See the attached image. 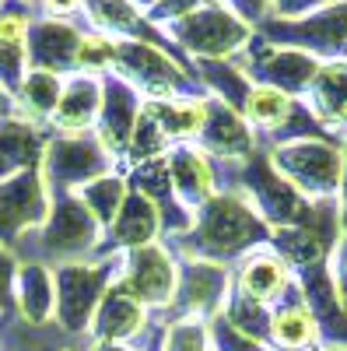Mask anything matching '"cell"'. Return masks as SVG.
<instances>
[{
    "label": "cell",
    "mask_w": 347,
    "mask_h": 351,
    "mask_svg": "<svg viewBox=\"0 0 347 351\" xmlns=\"http://www.w3.org/2000/svg\"><path fill=\"white\" fill-rule=\"evenodd\" d=\"M267 243H270V228L231 190H218L193 215V228L183 232V236H172V246L183 256L214 260V263H224V267Z\"/></svg>",
    "instance_id": "cell-1"
},
{
    "label": "cell",
    "mask_w": 347,
    "mask_h": 351,
    "mask_svg": "<svg viewBox=\"0 0 347 351\" xmlns=\"http://www.w3.org/2000/svg\"><path fill=\"white\" fill-rule=\"evenodd\" d=\"M193 144L211 162H221V165H239V162L253 158V152L259 148L256 130L242 120V112L221 106L218 99H207L204 127H200V137Z\"/></svg>",
    "instance_id": "cell-16"
},
{
    "label": "cell",
    "mask_w": 347,
    "mask_h": 351,
    "mask_svg": "<svg viewBox=\"0 0 347 351\" xmlns=\"http://www.w3.org/2000/svg\"><path fill=\"white\" fill-rule=\"evenodd\" d=\"M21 4H39V0H21Z\"/></svg>",
    "instance_id": "cell-46"
},
{
    "label": "cell",
    "mask_w": 347,
    "mask_h": 351,
    "mask_svg": "<svg viewBox=\"0 0 347 351\" xmlns=\"http://www.w3.org/2000/svg\"><path fill=\"white\" fill-rule=\"evenodd\" d=\"M270 344L281 351H312L320 344L316 319L302 299L298 285H292V291L270 309Z\"/></svg>",
    "instance_id": "cell-25"
},
{
    "label": "cell",
    "mask_w": 347,
    "mask_h": 351,
    "mask_svg": "<svg viewBox=\"0 0 347 351\" xmlns=\"http://www.w3.org/2000/svg\"><path fill=\"white\" fill-rule=\"evenodd\" d=\"M116 49L120 43L99 36V32H84L81 46H77V71L81 74H92V77H105L116 71Z\"/></svg>",
    "instance_id": "cell-32"
},
{
    "label": "cell",
    "mask_w": 347,
    "mask_h": 351,
    "mask_svg": "<svg viewBox=\"0 0 347 351\" xmlns=\"http://www.w3.org/2000/svg\"><path fill=\"white\" fill-rule=\"evenodd\" d=\"M172 186H176V197L186 211H200L204 204L218 193V176H214V162L196 148V144H172L165 155Z\"/></svg>",
    "instance_id": "cell-17"
},
{
    "label": "cell",
    "mask_w": 347,
    "mask_h": 351,
    "mask_svg": "<svg viewBox=\"0 0 347 351\" xmlns=\"http://www.w3.org/2000/svg\"><path fill=\"white\" fill-rule=\"evenodd\" d=\"M49 190L39 169L0 180V246L14 250L25 236L39 232L49 218Z\"/></svg>",
    "instance_id": "cell-11"
},
{
    "label": "cell",
    "mask_w": 347,
    "mask_h": 351,
    "mask_svg": "<svg viewBox=\"0 0 347 351\" xmlns=\"http://www.w3.org/2000/svg\"><path fill=\"white\" fill-rule=\"evenodd\" d=\"M64 95V77L60 74H49V71H28L14 92V116L28 123H46L53 120L56 106H60Z\"/></svg>",
    "instance_id": "cell-26"
},
{
    "label": "cell",
    "mask_w": 347,
    "mask_h": 351,
    "mask_svg": "<svg viewBox=\"0 0 347 351\" xmlns=\"http://www.w3.org/2000/svg\"><path fill=\"white\" fill-rule=\"evenodd\" d=\"M11 299L18 306V316L28 327H42L56 313V285H53V271L39 260H25L18 263L14 274V291Z\"/></svg>",
    "instance_id": "cell-23"
},
{
    "label": "cell",
    "mask_w": 347,
    "mask_h": 351,
    "mask_svg": "<svg viewBox=\"0 0 347 351\" xmlns=\"http://www.w3.org/2000/svg\"><path fill=\"white\" fill-rule=\"evenodd\" d=\"M102 225L92 218V211L77 200V193H60L49 204V218L39 232H32L36 243V260L39 263H77L99 253L102 246Z\"/></svg>",
    "instance_id": "cell-4"
},
{
    "label": "cell",
    "mask_w": 347,
    "mask_h": 351,
    "mask_svg": "<svg viewBox=\"0 0 347 351\" xmlns=\"http://www.w3.org/2000/svg\"><path fill=\"white\" fill-rule=\"evenodd\" d=\"M127 193H130V186H127L123 176L109 172V176H102V180H92L88 186H81V190H77V200L92 211V218H95L102 228H109L112 218L120 215Z\"/></svg>",
    "instance_id": "cell-31"
},
{
    "label": "cell",
    "mask_w": 347,
    "mask_h": 351,
    "mask_svg": "<svg viewBox=\"0 0 347 351\" xmlns=\"http://www.w3.org/2000/svg\"><path fill=\"white\" fill-rule=\"evenodd\" d=\"M39 8L46 11V18H64L67 21V14L84 8V0H39Z\"/></svg>",
    "instance_id": "cell-40"
},
{
    "label": "cell",
    "mask_w": 347,
    "mask_h": 351,
    "mask_svg": "<svg viewBox=\"0 0 347 351\" xmlns=\"http://www.w3.org/2000/svg\"><path fill=\"white\" fill-rule=\"evenodd\" d=\"M46 141L49 137L42 134V127L21 120V116H4L0 120V180L39 169Z\"/></svg>",
    "instance_id": "cell-24"
},
{
    "label": "cell",
    "mask_w": 347,
    "mask_h": 351,
    "mask_svg": "<svg viewBox=\"0 0 347 351\" xmlns=\"http://www.w3.org/2000/svg\"><path fill=\"white\" fill-rule=\"evenodd\" d=\"M116 74L137 88L144 102H168V99H207L204 84L196 81V71L179 64L172 53L140 43L123 39L116 49Z\"/></svg>",
    "instance_id": "cell-3"
},
{
    "label": "cell",
    "mask_w": 347,
    "mask_h": 351,
    "mask_svg": "<svg viewBox=\"0 0 347 351\" xmlns=\"http://www.w3.org/2000/svg\"><path fill=\"white\" fill-rule=\"evenodd\" d=\"M337 211H340V228L347 236V144H344V180H340V190H337Z\"/></svg>",
    "instance_id": "cell-41"
},
{
    "label": "cell",
    "mask_w": 347,
    "mask_h": 351,
    "mask_svg": "<svg viewBox=\"0 0 347 351\" xmlns=\"http://www.w3.org/2000/svg\"><path fill=\"white\" fill-rule=\"evenodd\" d=\"M158 130L168 137V144H193L204 127L207 99H168V102H144Z\"/></svg>",
    "instance_id": "cell-28"
},
{
    "label": "cell",
    "mask_w": 347,
    "mask_h": 351,
    "mask_svg": "<svg viewBox=\"0 0 347 351\" xmlns=\"http://www.w3.org/2000/svg\"><path fill=\"white\" fill-rule=\"evenodd\" d=\"M105 232H109V236H105V243L99 246L102 256H109V253H130V250H140V246H151V243H158V236H162L158 208H155V204L144 197V193L130 190L127 200H123V208H120V215L112 218V225H109Z\"/></svg>",
    "instance_id": "cell-18"
},
{
    "label": "cell",
    "mask_w": 347,
    "mask_h": 351,
    "mask_svg": "<svg viewBox=\"0 0 347 351\" xmlns=\"http://www.w3.org/2000/svg\"><path fill=\"white\" fill-rule=\"evenodd\" d=\"M120 274V256L112 260H77V263H56L53 285H56V313L53 319L64 334L92 330V316L105 295V288Z\"/></svg>",
    "instance_id": "cell-5"
},
{
    "label": "cell",
    "mask_w": 347,
    "mask_h": 351,
    "mask_svg": "<svg viewBox=\"0 0 347 351\" xmlns=\"http://www.w3.org/2000/svg\"><path fill=\"white\" fill-rule=\"evenodd\" d=\"M211 4H221V0H158V4L151 8V14H148V21L158 25V28H168V25L196 14V11L211 8Z\"/></svg>",
    "instance_id": "cell-35"
},
{
    "label": "cell",
    "mask_w": 347,
    "mask_h": 351,
    "mask_svg": "<svg viewBox=\"0 0 347 351\" xmlns=\"http://www.w3.org/2000/svg\"><path fill=\"white\" fill-rule=\"evenodd\" d=\"M326 267H330V278H333V288H337V299L347 309V236L337 243L333 256L326 260Z\"/></svg>",
    "instance_id": "cell-38"
},
{
    "label": "cell",
    "mask_w": 347,
    "mask_h": 351,
    "mask_svg": "<svg viewBox=\"0 0 347 351\" xmlns=\"http://www.w3.org/2000/svg\"><path fill=\"white\" fill-rule=\"evenodd\" d=\"M148 351H162V334H158V337H155V341L148 344Z\"/></svg>",
    "instance_id": "cell-45"
},
{
    "label": "cell",
    "mask_w": 347,
    "mask_h": 351,
    "mask_svg": "<svg viewBox=\"0 0 347 351\" xmlns=\"http://www.w3.org/2000/svg\"><path fill=\"white\" fill-rule=\"evenodd\" d=\"M305 106L333 137L347 134V60L320 64L305 92Z\"/></svg>",
    "instance_id": "cell-22"
},
{
    "label": "cell",
    "mask_w": 347,
    "mask_h": 351,
    "mask_svg": "<svg viewBox=\"0 0 347 351\" xmlns=\"http://www.w3.org/2000/svg\"><path fill=\"white\" fill-rule=\"evenodd\" d=\"M190 60H231L253 36V28L235 18L224 4H211L176 25L162 28Z\"/></svg>",
    "instance_id": "cell-9"
},
{
    "label": "cell",
    "mask_w": 347,
    "mask_h": 351,
    "mask_svg": "<svg viewBox=\"0 0 347 351\" xmlns=\"http://www.w3.org/2000/svg\"><path fill=\"white\" fill-rule=\"evenodd\" d=\"M4 116H14V95L8 88H0V120H4Z\"/></svg>",
    "instance_id": "cell-42"
},
{
    "label": "cell",
    "mask_w": 347,
    "mask_h": 351,
    "mask_svg": "<svg viewBox=\"0 0 347 351\" xmlns=\"http://www.w3.org/2000/svg\"><path fill=\"white\" fill-rule=\"evenodd\" d=\"M140 109H144V99L137 95V88L130 81H123L116 71L102 77V109H99V120H95V137L112 155V162H120V165L127 158Z\"/></svg>",
    "instance_id": "cell-13"
},
{
    "label": "cell",
    "mask_w": 347,
    "mask_h": 351,
    "mask_svg": "<svg viewBox=\"0 0 347 351\" xmlns=\"http://www.w3.org/2000/svg\"><path fill=\"white\" fill-rule=\"evenodd\" d=\"M60 351H77V348H60Z\"/></svg>",
    "instance_id": "cell-47"
},
{
    "label": "cell",
    "mask_w": 347,
    "mask_h": 351,
    "mask_svg": "<svg viewBox=\"0 0 347 351\" xmlns=\"http://www.w3.org/2000/svg\"><path fill=\"white\" fill-rule=\"evenodd\" d=\"M207 334H211V351H274V344H259V341L242 337L224 316L207 319Z\"/></svg>",
    "instance_id": "cell-34"
},
{
    "label": "cell",
    "mask_w": 347,
    "mask_h": 351,
    "mask_svg": "<svg viewBox=\"0 0 347 351\" xmlns=\"http://www.w3.org/2000/svg\"><path fill=\"white\" fill-rule=\"evenodd\" d=\"M88 351H133L130 344H105V341H95Z\"/></svg>",
    "instance_id": "cell-43"
},
{
    "label": "cell",
    "mask_w": 347,
    "mask_h": 351,
    "mask_svg": "<svg viewBox=\"0 0 347 351\" xmlns=\"http://www.w3.org/2000/svg\"><path fill=\"white\" fill-rule=\"evenodd\" d=\"M298 99L292 95H284L277 92V88H267V84H253V92L242 106V120L253 127V130H264L267 137L277 134L284 123H287V116H292Z\"/></svg>",
    "instance_id": "cell-29"
},
{
    "label": "cell",
    "mask_w": 347,
    "mask_h": 351,
    "mask_svg": "<svg viewBox=\"0 0 347 351\" xmlns=\"http://www.w3.org/2000/svg\"><path fill=\"white\" fill-rule=\"evenodd\" d=\"M0 8H4V0H0Z\"/></svg>",
    "instance_id": "cell-49"
},
{
    "label": "cell",
    "mask_w": 347,
    "mask_h": 351,
    "mask_svg": "<svg viewBox=\"0 0 347 351\" xmlns=\"http://www.w3.org/2000/svg\"><path fill=\"white\" fill-rule=\"evenodd\" d=\"M292 274H295V285L316 319V334H320L323 351H347V309L337 299L330 267L326 263H312V267H302Z\"/></svg>",
    "instance_id": "cell-14"
},
{
    "label": "cell",
    "mask_w": 347,
    "mask_h": 351,
    "mask_svg": "<svg viewBox=\"0 0 347 351\" xmlns=\"http://www.w3.org/2000/svg\"><path fill=\"white\" fill-rule=\"evenodd\" d=\"M295 285V274L292 267L270 250V246H259L253 253H246L239 260V271H235V288L246 291L249 299L264 302V306H277L287 291Z\"/></svg>",
    "instance_id": "cell-20"
},
{
    "label": "cell",
    "mask_w": 347,
    "mask_h": 351,
    "mask_svg": "<svg viewBox=\"0 0 347 351\" xmlns=\"http://www.w3.org/2000/svg\"><path fill=\"white\" fill-rule=\"evenodd\" d=\"M162 351H211L207 319H172L162 330Z\"/></svg>",
    "instance_id": "cell-33"
},
{
    "label": "cell",
    "mask_w": 347,
    "mask_h": 351,
    "mask_svg": "<svg viewBox=\"0 0 347 351\" xmlns=\"http://www.w3.org/2000/svg\"><path fill=\"white\" fill-rule=\"evenodd\" d=\"M218 316H224L242 337L259 341V344H270V306L249 299L246 291H239L235 285H231L228 299H224V309Z\"/></svg>",
    "instance_id": "cell-30"
},
{
    "label": "cell",
    "mask_w": 347,
    "mask_h": 351,
    "mask_svg": "<svg viewBox=\"0 0 347 351\" xmlns=\"http://www.w3.org/2000/svg\"><path fill=\"white\" fill-rule=\"evenodd\" d=\"M193 71H196V81L204 84L207 99H218L221 106L242 112L253 92V81L235 60H193Z\"/></svg>",
    "instance_id": "cell-27"
},
{
    "label": "cell",
    "mask_w": 347,
    "mask_h": 351,
    "mask_svg": "<svg viewBox=\"0 0 347 351\" xmlns=\"http://www.w3.org/2000/svg\"><path fill=\"white\" fill-rule=\"evenodd\" d=\"M221 4L235 18H242L249 28H259L264 21H270V0H221Z\"/></svg>",
    "instance_id": "cell-36"
},
{
    "label": "cell",
    "mask_w": 347,
    "mask_h": 351,
    "mask_svg": "<svg viewBox=\"0 0 347 351\" xmlns=\"http://www.w3.org/2000/svg\"><path fill=\"white\" fill-rule=\"evenodd\" d=\"M14 274H18V256H14V250L0 246V309H4L8 302H14V299H11Z\"/></svg>",
    "instance_id": "cell-39"
},
{
    "label": "cell",
    "mask_w": 347,
    "mask_h": 351,
    "mask_svg": "<svg viewBox=\"0 0 347 351\" xmlns=\"http://www.w3.org/2000/svg\"><path fill=\"white\" fill-rule=\"evenodd\" d=\"M333 4V0H270V18H281V21H298L312 11H320Z\"/></svg>",
    "instance_id": "cell-37"
},
{
    "label": "cell",
    "mask_w": 347,
    "mask_h": 351,
    "mask_svg": "<svg viewBox=\"0 0 347 351\" xmlns=\"http://www.w3.org/2000/svg\"><path fill=\"white\" fill-rule=\"evenodd\" d=\"M267 155H270V165L305 200L337 197L340 180H344V144H337V137H326V141L309 137V141L277 144Z\"/></svg>",
    "instance_id": "cell-6"
},
{
    "label": "cell",
    "mask_w": 347,
    "mask_h": 351,
    "mask_svg": "<svg viewBox=\"0 0 347 351\" xmlns=\"http://www.w3.org/2000/svg\"><path fill=\"white\" fill-rule=\"evenodd\" d=\"M231 176V193H239L249 208L259 215L267 228H287L295 225L305 211V197L284 180V176L270 165V155L264 148H256L253 158L239 165H221L214 162V176Z\"/></svg>",
    "instance_id": "cell-2"
},
{
    "label": "cell",
    "mask_w": 347,
    "mask_h": 351,
    "mask_svg": "<svg viewBox=\"0 0 347 351\" xmlns=\"http://www.w3.org/2000/svg\"><path fill=\"white\" fill-rule=\"evenodd\" d=\"M102 109V77L92 74H70L64 77V95L53 112V130L56 134H92Z\"/></svg>",
    "instance_id": "cell-21"
},
{
    "label": "cell",
    "mask_w": 347,
    "mask_h": 351,
    "mask_svg": "<svg viewBox=\"0 0 347 351\" xmlns=\"http://www.w3.org/2000/svg\"><path fill=\"white\" fill-rule=\"evenodd\" d=\"M116 281L144 309H172L176 285H179V260L162 243L140 246V250L120 253V274H116Z\"/></svg>",
    "instance_id": "cell-10"
},
{
    "label": "cell",
    "mask_w": 347,
    "mask_h": 351,
    "mask_svg": "<svg viewBox=\"0 0 347 351\" xmlns=\"http://www.w3.org/2000/svg\"><path fill=\"white\" fill-rule=\"evenodd\" d=\"M270 46L284 49H302L316 56L320 64L326 60H347V0H333V4L312 11L298 21H281L270 18L256 28Z\"/></svg>",
    "instance_id": "cell-8"
},
{
    "label": "cell",
    "mask_w": 347,
    "mask_h": 351,
    "mask_svg": "<svg viewBox=\"0 0 347 351\" xmlns=\"http://www.w3.org/2000/svg\"><path fill=\"white\" fill-rule=\"evenodd\" d=\"M312 351H323V348H312Z\"/></svg>",
    "instance_id": "cell-48"
},
{
    "label": "cell",
    "mask_w": 347,
    "mask_h": 351,
    "mask_svg": "<svg viewBox=\"0 0 347 351\" xmlns=\"http://www.w3.org/2000/svg\"><path fill=\"white\" fill-rule=\"evenodd\" d=\"M231 271L224 263L183 256L179 260V285H176V302L172 316L176 319H211L224 309V299L231 291Z\"/></svg>",
    "instance_id": "cell-12"
},
{
    "label": "cell",
    "mask_w": 347,
    "mask_h": 351,
    "mask_svg": "<svg viewBox=\"0 0 347 351\" xmlns=\"http://www.w3.org/2000/svg\"><path fill=\"white\" fill-rule=\"evenodd\" d=\"M148 330V309H144L130 291L112 281L92 316V337L105 344H130Z\"/></svg>",
    "instance_id": "cell-19"
},
{
    "label": "cell",
    "mask_w": 347,
    "mask_h": 351,
    "mask_svg": "<svg viewBox=\"0 0 347 351\" xmlns=\"http://www.w3.org/2000/svg\"><path fill=\"white\" fill-rule=\"evenodd\" d=\"M112 155L102 148L95 134H53L46 141V152L39 162V172L46 180L49 197L77 193L92 180H102L112 169Z\"/></svg>",
    "instance_id": "cell-7"
},
{
    "label": "cell",
    "mask_w": 347,
    "mask_h": 351,
    "mask_svg": "<svg viewBox=\"0 0 347 351\" xmlns=\"http://www.w3.org/2000/svg\"><path fill=\"white\" fill-rule=\"evenodd\" d=\"M81 28L64 18H32L25 36V56L28 71H49L70 77L77 74V46H81Z\"/></svg>",
    "instance_id": "cell-15"
},
{
    "label": "cell",
    "mask_w": 347,
    "mask_h": 351,
    "mask_svg": "<svg viewBox=\"0 0 347 351\" xmlns=\"http://www.w3.org/2000/svg\"><path fill=\"white\" fill-rule=\"evenodd\" d=\"M130 4H133L137 11H144V14H151V8L158 4V0H130Z\"/></svg>",
    "instance_id": "cell-44"
}]
</instances>
